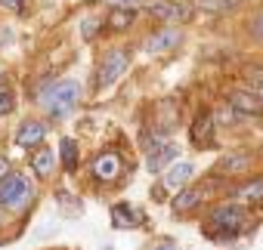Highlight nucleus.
Segmentation results:
<instances>
[{
    "mask_svg": "<svg viewBox=\"0 0 263 250\" xmlns=\"http://www.w3.org/2000/svg\"><path fill=\"white\" fill-rule=\"evenodd\" d=\"M251 219H248V207L238 204V201H226V204H217L208 216V225H204V238L211 241H235L241 232H248Z\"/></svg>",
    "mask_w": 263,
    "mask_h": 250,
    "instance_id": "f257e3e1",
    "label": "nucleus"
},
{
    "mask_svg": "<svg viewBox=\"0 0 263 250\" xmlns=\"http://www.w3.org/2000/svg\"><path fill=\"white\" fill-rule=\"evenodd\" d=\"M78 99H81V84L68 80V77L44 87V93H41V105H44V111L50 117H68L74 111Z\"/></svg>",
    "mask_w": 263,
    "mask_h": 250,
    "instance_id": "f03ea898",
    "label": "nucleus"
},
{
    "mask_svg": "<svg viewBox=\"0 0 263 250\" xmlns=\"http://www.w3.org/2000/svg\"><path fill=\"white\" fill-rule=\"evenodd\" d=\"M31 201V182L22 173H10L4 182H0V204L10 210H22Z\"/></svg>",
    "mask_w": 263,
    "mask_h": 250,
    "instance_id": "7ed1b4c3",
    "label": "nucleus"
},
{
    "mask_svg": "<svg viewBox=\"0 0 263 250\" xmlns=\"http://www.w3.org/2000/svg\"><path fill=\"white\" fill-rule=\"evenodd\" d=\"M127 68H130V56H127V50H111V53H105L102 65L96 68V87H111Z\"/></svg>",
    "mask_w": 263,
    "mask_h": 250,
    "instance_id": "20e7f679",
    "label": "nucleus"
},
{
    "mask_svg": "<svg viewBox=\"0 0 263 250\" xmlns=\"http://www.w3.org/2000/svg\"><path fill=\"white\" fill-rule=\"evenodd\" d=\"M214 133H217V120L208 108H201L189 127V142L195 149H208V145H214Z\"/></svg>",
    "mask_w": 263,
    "mask_h": 250,
    "instance_id": "39448f33",
    "label": "nucleus"
},
{
    "mask_svg": "<svg viewBox=\"0 0 263 250\" xmlns=\"http://www.w3.org/2000/svg\"><path fill=\"white\" fill-rule=\"evenodd\" d=\"M180 40H183V31H180V28H174V25H164V28H158V31L146 40V47H143V50H146L149 56H161V53H171Z\"/></svg>",
    "mask_w": 263,
    "mask_h": 250,
    "instance_id": "423d86ee",
    "label": "nucleus"
},
{
    "mask_svg": "<svg viewBox=\"0 0 263 250\" xmlns=\"http://www.w3.org/2000/svg\"><path fill=\"white\" fill-rule=\"evenodd\" d=\"M90 173H93L96 182H115L118 173H121V158H118L115 152H102V155H96V161L90 164Z\"/></svg>",
    "mask_w": 263,
    "mask_h": 250,
    "instance_id": "0eeeda50",
    "label": "nucleus"
},
{
    "mask_svg": "<svg viewBox=\"0 0 263 250\" xmlns=\"http://www.w3.org/2000/svg\"><path fill=\"white\" fill-rule=\"evenodd\" d=\"M44 136H47V123L28 117V120H22V127L16 130V145L19 149H31V145H41Z\"/></svg>",
    "mask_w": 263,
    "mask_h": 250,
    "instance_id": "6e6552de",
    "label": "nucleus"
},
{
    "mask_svg": "<svg viewBox=\"0 0 263 250\" xmlns=\"http://www.w3.org/2000/svg\"><path fill=\"white\" fill-rule=\"evenodd\" d=\"M149 13L155 19H161V22H183V19L192 16V10L183 7V4H177V0H155V4L149 7Z\"/></svg>",
    "mask_w": 263,
    "mask_h": 250,
    "instance_id": "1a4fd4ad",
    "label": "nucleus"
},
{
    "mask_svg": "<svg viewBox=\"0 0 263 250\" xmlns=\"http://www.w3.org/2000/svg\"><path fill=\"white\" fill-rule=\"evenodd\" d=\"M232 195H235V201L245 204V207H260V204H263V176L248 179L245 185H235Z\"/></svg>",
    "mask_w": 263,
    "mask_h": 250,
    "instance_id": "9d476101",
    "label": "nucleus"
},
{
    "mask_svg": "<svg viewBox=\"0 0 263 250\" xmlns=\"http://www.w3.org/2000/svg\"><path fill=\"white\" fill-rule=\"evenodd\" d=\"M140 219H143V216L130 207V204H115V207H111V225H115V228H137Z\"/></svg>",
    "mask_w": 263,
    "mask_h": 250,
    "instance_id": "9b49d317",
    "label": "nucleus"
},
{
    "mask_svg": "<svg viewBox=\"0 0 263 250\" xmlns=\"http://www.w3.org/2000/svg\"><path fill=\"white\" fill-rule=\"evenodd\" d=\"M229 105H232V111H238V114H260V111H263L260 99L248 96L245 90H235V93L229 96Z\"/></svg>",
    "mask_w": 263,
    "mask_h": 250,
    "instance_id": "f8f14e48",
    "label": "nucleus"
},
{
    "mask_svg": "<svg viewBox=\"0 0 263 250\" xmlns=\"http://www.w3.org/2000/svg\"><path fill=\"white\" fill-rule=\"evenodd\" d=\"M192 173H195V167H192L189 161H180V164H174V167L164 173V185H171V189H183V185L192 179Z\"/></svg>",
    "mask_w": 263,
    "mask_h": 250,
    "instance_id": "ddd939ff",
    "label": "nucleus"
},
{
    "mask_svg": "<svg viewBox=\"0 0 263 250\" xmlns=\"http://www.w3.org/2000/svg\"><path fill=\"white\" fill-rule=\"evenodd\" d=\"M204 195H208V192H204L201 185H192V189H186V192H180V195H177V201H174V210H177V213L195 210V207L204 201Z\"/></svg>",
    "mask_w": 263,
    "mask_h": 250,
    "instance_id": "4468645a",
    "label": "nucleus"
},
{
    "mask_svg": "<svg viewBox=\"0 0 263 250\" xmlns=\"http://www.w3.org/2000/svg\"><path fill=\"white\" fill-rule=\"evenodd\" d=\"M174 158H177V149L161 142L158 149H149V170H152V173H161V170H164V164H171Z\"/></svg>",
    "mask_w": 263,
    "mask_h": 250,
    "instance_id": "2eb2a0df",
    "label": "nucleus"
},
{
    "mask_svg": "<svg viewBox=\"0 0 263 250\" xmlns=\"http://www.w3.org/2000/svg\"><path fill=\"white\" fill-rule=\"evenodd\" d=\"M53 167H56V158H53L50 149H41L37 155H31V170H34L37 176H50Z\"/></svg>",
    "mask_w": 263,
    "mask_h": 250,
    "instance_id": "dca6fc26",
    "label": "nucleus"
},
{
    "mask_svg": "<svg viewBox=\"0 0 263 250\" xmlns=\"http://www.w3.org/2000/svg\"><path fill=\"white\" fill-rule=\"evenodd\" d=\"M59 161H62V167L68 170V173H74V167H78V145H74V139H62L59 142Z\"/></svg>",
    "mask_w": 263,
    "mask_h": 250,
    "instance_id": "f3484780",
    "label": "nucleus"
},
{
    "mask_svg": "<svg viewBox=\"0 0 263 250\" xmlns=\"http://www.w3.org/2000/svg\"><path fill=\"white\" fill-rule=\"evenodd\" d=\"M134 19H137V13H130V10H111L108 19H105V25L111 31H127L130 25H134Z\"/></svg>",
    "mask_w": 263,
    "mask_h": 250,
    "instance_id": "a211bd4d",
    "label": "nucleus"
},
{
    "mask_svg": "<svg viewBox=\"0 0 263 250\" xmlns=\"http://www.w3.org/2000/svg\"><path fill=\"white\" fill-rule=\"evenodd\" d=\"M248 155H226L223 158V164H220V170L223 173H241V170H248Z\"/></svg>",
    "mask_w": 263,
    "mask_h": 250,
    "instance_id": "6ab92c4d",
    "label": "nucleus"
},
{
    "mask_svg": "<svg viewBox=\"0 0 263 250\" xmlns=\"http://www.w3.org/2000/svg\"><path fill=\"white\" fill-rule=\"evenodd\" d=\"M13 108H16V93L7 84H0V114H10Z\"/></svg>",
    "mask_w": 263,
    "mask_h": 250,
    "instance_id": "aec40b11",
    "label": "nucleus"
},
{
    "mask_svg": "<svg viewBox=\"0 0 263 250\" xmlns=\"http://www.w3.org/2000/svg\"><path fill=\"white\" fill-rule=\"evenodd\" d=\"M99 25H102V22L90 16V19H84V22H81V34H84V37H96V34H99Z\"/></svg>",
    "mask_w": 263,
    "mask_h": 250,
    "instance_id": "412c9836",
    "label": "nucleus"
},
{
    "mask_svg": "<svg viewBox=\"0 0 263 250\" xmlns=\"http://www.w3.org/2000/svg\"><path fill=\"white\" fill-rule=\"evenodd\" d=\"M105 4H111V10H130V13H137V7L143 4V0H105Z\"/></svg>",
    "mask_w": 263,
    "mask_h": 250,
    "instance_id": "4be33fe9",
    "label": "nucleus"
},
{
    "mask_svg": "<svg viewBox=\"0 0 263 250\" xmlns=\"http://www.w3.org/2000/svg\"><path fill=\"white\" fill-rule=\"evenodd\" d=\"M251 34H254V37H260V40H263V10H260V13H254V16H251Z\"/></svg>",
    "mask_w": 263,
    "mask_h": 250,
    "instance_id": "5701e85b",
    "label": "nucleus"
},
{
    "mask_svg": "<svg viewBox=\"0 0 263 250\" xmlns=\"http://www.w3.org/2000/svg\"><path fill=\"white\" fill-rule=\"evenodd\" d=\"M149 250H180V247H177V241H174V238H161V241H155Z\"/></svg>",
    "mask_w": 263,
    "mask_h": 250,
    "instance_id": "b1692460",
    "label": "nucleus"
},
{
    "mask_svg": "<svg viewBox=\"0 0 263 250\" xmlns=\"http://www.w3.org/2000/svg\"><path fill=\"white\" fill-rule=\"evenodd\" d=\"M10 176V164H7V158H0V182H4Z\"/></svg>",
    "mask_w": 263,
    "mask_h": 250,
    "instance_id": "393cba45",
    "label": "nucleus"
},
{
    "mask_svg": "<svg viewBox=\"0 0 263 250\" xmlns=\"http://www.w3.org/2000/svg\"><path fill=\"white\" fill-rule=\"evenodd\" d=\"M0 7H7V10H16V7H22V0H0Z\"/></svg>",
    "mask_w": 263,
    "mask_h": 250,
    "instance_id": "a878e982",
    "label": "nucleus"
},
{
    "mask_svg": "<svg viewBox=\"0 0 263 250\" xmlns=\"http://www.w3.org/2000/svg\"><path fill=\"white\" fill-rule=\"evenodd\" d=\"M257 99H260V105H263V87H260V90H257Z\"/></svg>",
    "mask_w": 263,
    "mask_h": 250,
    "instance_id": "bb28decb",
    "label": "nucleus"
}]
</instances>
